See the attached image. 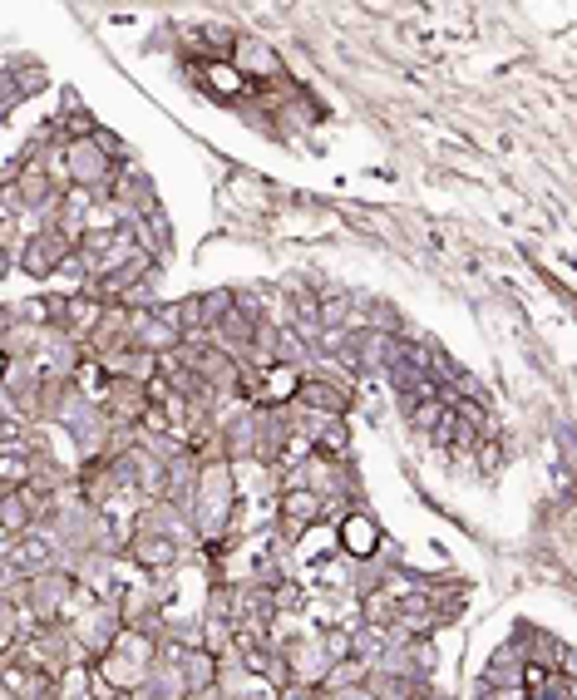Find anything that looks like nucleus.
Wrapping results in <instances>:
<instances>
[{
  "mask_svg": "<svg viewBox=\"0 0 577 700\" xmlns=\"http://www.w3.org/2000/svg\"><path fill=\"white\" fill-rule=\"evenodd\" d=\"M341 548L351 558H375V548H381V528H375V518L345 513L341 518Z\"/></svg>",
  "mask_w": 577,
  "mask_h": 700,
  "instance_id": "nucleus-1",
  "label": "nucleus"
},
{
  "mask_svg": "<svg viewBox=\"0 0 577 700\" xmlns=\"http://www.w3.org/2000/svg\"><path fill=\"white\" fill-rule=\"evenodd\" d=\"M6 370H10V356H6V350H0V380H6Z\"/></svg>",
  "mask_w": 577,
  "mask_h": 700,
  "instance_id": "nucleus-2",
  "label": "nucleus"
}]
</instances>
